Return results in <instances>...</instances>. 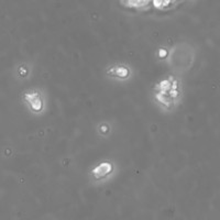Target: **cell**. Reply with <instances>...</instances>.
Listing matches in <instances>:
<instances>
[{
  "label": "cell",
  "instance_id": "cell-2",
  "mask_svg": "<svg viewBox=\"0 0 220 220\" xmlns=\"http://www.w3.org/2000/svg\"><path fill=\"white\" fill-rule=\"evenodd\" d=\"M138 1H139V0H128V5H127V6H129V7H136V5H138Z\"/></svg>",
  "mask_w": 220,
  "mask_h": 220
},
{
  "label": "cell",
  "instance_id": "cell-1",
  "mask_svg": "<svg viewBox=\"0 0 220 220\" xmlns=\"http://www.w3.org/2000/svg\"><path fill=\"white\" fill-rule=\"evenodd\" d=\"M153 5L156 8H161L164 6V0H153Z\"/></svg>",
  "mask_w": 220,
  "mask_h": 220
}]
</instances>
